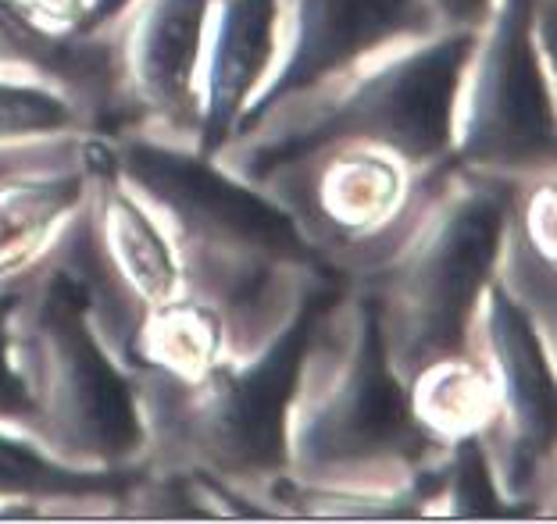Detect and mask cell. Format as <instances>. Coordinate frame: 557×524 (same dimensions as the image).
<instances>
[{
    "label": "cell",
    "instance_id": "6da1fadb",
    "mask_svg": "<svg viewBox=\"0 0 557 524\" xmlns=\"http://www.w3.org/2000/svg\"><path fill=\"white\" fill-rule=\"evenodd\" d=\"M111 158L125 186L164 222L197 297L236 322L258 317L278 278H336L286 203L258 194L214 158L147 136H119Z\"/></svg>",
    "mask_w": 557,
    "mask_h": 524
},
{
    "label": "cell",
    "instance_id": "7a4b0ae2",
    "mask_svg": "<svg viewBox=\"0 0 557 524\" xmlns=\"http://www.w3.org/2000/svg\"><path fill=\"white\" fill-rule=\"evenodd\" d=\"M443 450L418 428L408 386L386 357L375 300L339 292L311 332L294 411L286 475L308 485L361 489L379 475L411 478Z\"/></svg>",
    "mask_w": 557,
    "mask_h": 524
},
{
    "label": "cell",
    "instance_id": "3957f363",
    "mask_svg": "<svg viewBox=\"0 0 557 524\" xmlns=\"http://www.w3.org/2000/svg\"><path fill=\"white\" fill-rule=\"evenodd\" d=\"M90 303V283L72 261L50 264L18 292L11 342L33 400L22 432L69 464L133 467L147 453L139 389L100 339Z\"/></svg>",
    "mask_w": 557,
    "mask_h": 524
},
{
    "label": "cell",
    "instance_id": "277c9868",
    "mask_svg": "<svg viewBox=\"0 0 557 524\" xmlns=\"http://www.w3.org/2000/svg\"><path fill=\"white\" fill-rule=\"evenodd\" d=\"M511 208L508 175L458 169L408 242L361 286L375 300L386 357L404 386L418 367L465 357L472 347L479 300L500 264Z\"/></svg>",
    "mask_w": 557,
    "mask_h": 524
},
{
    "label": "cell",
    "instance_id": "5b68a950",
    "mask_svg": "<svg viewBox=\"0 0 557 524\" xmlns=\"http://www.w3.org/2000/svg\"><path fill=\"white\" fill-rule=\"evenodd\" d=\"M344 286L314 283L297 297L283 328L250 361H219L189 386L154 378L161 439L175 464L214 482L278 478L289 464V411L311 332Z\"/></svg>",
    "mask_w": 557,
    "mask_h": 524
},
{
    "label": "cell",
    "instance_id": "8992f818",
    "mask_svg": "<svg viewBox=\"0 0 557 524\" xmlns=\"http://www.w3.org/2000/svg\"><path fill=\"white\" fill-rule=\"evenodd\" d=\"M472 47V29H440L425 36L422 47H411L372 75H361L314 118L250 147L236 172L261 183L283 164L329 147H372L408 169L440 164L454 150V114Z\"/></svg>",
    "mask_w": 557,
    "mask_h": 524
},
{
    "label": "cell",
    "instance_id": "52a82bcc",
    "mask_svg": "<svg viewBox=\"0 0 557 524\" xmlns=\"http://www.w3.org/2000/svg\"><path fill=\"white\" fill-rule=\"evenodd\" d=\"M536 8L540 0H493L479 25L454 114L458 169L508 178L554 169V79Z\"/></svg>",
    "mask_w": 557,
    "mask_h": 524
},
{
    "label": "cell",
    "instance_id": "ba28073f",
    "mask_svg": "<svg viewBox=\"0 0 557 524\" xmlns=\"http://www.w3.org/2000/svg\"><path fill=\"white\" fill-rule=\"evenodd\" d=\"M286 8L283 61L264 75L247 111L239 114L236 133L247 139L294 100L314 93L339 72L375 54L379 47L433 36L425 0H278Z\"/></svg>",
    "mask_w": 557,
    "mask_h": 524
},
{
    "label": "cell",
    "instance_id": "9c48e42d",
    "mask_svg": "<svg viewBox=\"0 0 557 524\" xmlns=\"http://www.w3.org/2000/svg\"><path fill=\"white\" fill-rule=\"evenodd\" d=\"M483 339L490 353V378L497 386L500 417L490 432L497 436V475L500 492L522 500L536 482V464L550 457L554 446V372L543 350L536 317L518 303L500 278H490L479 300Z\"/></svg>",
    "mask_w": 557,
    "mask_h": 524
},
{
    "label": "cell",
    "instance_id": "30bf717a",
    "mask_svg": "<svg viewBox=\"0 0 557 524\" xmlns=\"http://www.w3.org/2000/svg\"><path fill=\"white\" fill-rule=\"evenodd\" d=\"M115 58V86L129 118H150L197 133V65L214 0H133Z\"/></svg>",
    "mask_w": 557,
    "mask_h": 524
},
{
    "label": "cell",
    "instance_id": "8fae6325",
    "mask_svg": "<svg viewBox=\"0 0 557 524\" xmlns=\"http://www.w3.org/2000/svg\"><path fill=\"white\" fill-rule=\"evenodd\" d=\"M83 161L90 169V239L100 267L129 292L139 311L175 297L183 286L175 247L154 211L122 183L111 144H86Z\"/></svg>",
    "mask_w": 557,
    "mask_h": 524
},
{
    "label": "cell",
    "instance_id": "7c38bea8",
    "mask_svg": "<svg viewBox=\"0 0 557 524\" xmlns=\"http://www.w3.org/2000/svg\"><path fill=\"white\" fill-rule=\"evenodd\" d=\"M278 0H222L211 22L205 97L197 114V153L219 158L239 114L269 75L278 47Z\"/></svg>",
    "mask_w": 557,
    "mask_h": 524
},
{
    "label": "cell",
    "instance_id": "4fadbf2b",
    "mask_svg": "<svg viewBox=\"0 0 557 524\" xmlns=\"http://www.w3.org/2000/svg\"><path fill=\"white\" fill-rule=\"evenodd\" d=\"M283 169H304V219L311 228L347 242L379 233L404 200L400 161L372 147H329Z\"/></svg>",
    "mask_w": 557,
    "mask_h": 524
},
{
    "label": "cell",
    "instance_id": "5bb4252c",
    "mask_svg": "<svg viewBox=\"0 0 557 524\" xmlns=\"http://www.w3.org/2000/svg\"><path fill=\"white\" fill-rule=\"evenodd\" d=\"M0 75L61 89L83 111L108 108L115 93V54L94 33H54L0 0Z\"/></svg>",
    "mask_w": 557,
    "mask_h": 524
},
{
    "label": "cell",
    "instance_id": "9a60e30c",
    "mask_svg": "<svg viewBox=\"0 0 557 524\" xmlns=\"http://www.w3.org/2000/svg\"><path fill=\"white\" fill-rule=\"evenodd\" d=\"M222 347L225 317L219 307L197 292H175L144 307L122 357L125 364L150 372V378L189 386L222 361Z\"/></svg>",
    "mask_w": 557,
    "mask_h": 524
},
{
    "label": "cell",
    "instance_id": "2e32d148",
    "mask_svg": "<svg viewBox=\"0 0 557 524\" xmlns=\"http://www.w3.org/2000/svg\"><path fill=\"white\" fill-rule=\"evenodd\" d=\"M83 153V150H79ZM90 197V169L0 175V275L29 267Z\"/></svg>",
    "mask_w": 557,
    "mask_h": 524
},
{
    "label": "cell",
    "instance_id": "e0dca14e",
    "mask_svg": "<svg viewBox=\"0 0 557 524\" xmlns=\"http://www.w3.org/2000/svg\"><path fill=\"white\" fill-rule=\"evenodd\" d=\"M408 407L418 428L440 446L490 436L500 417L497 386L472 353L443 357L408 378Z\"/></svg>",
    "mask_w": 557,
    "mask_h": 524
},
{
    "label": "cell",
    "instance_id": "ac0fdd59",
    "mask_svg": "<svg viewBox=\"0 0 557 524\" xmlns=\"http://www.w3.org/2000/svg\"><path fill=\"white\" fill-rule=\"evenodd\" d=\"M136 489L133 467H83L44 450L33 436L0 425V503L122 500Z\"/></svg>",
    "mask_w": 557,
    "mask_h": 524
},
{
    "label": "cell",
    "instance_id": "d6986e66",
    "mask_svg": "<svg viewBox=\"0 0 557 524\" xmlns=\"http://www.w3.org/2000/svg\"><path fill=\"white\" fill-rule=\"evenodd\" d=\"M83 122V108L61 89L0 75V147L58 139L65 133H75Z\"/></svg>",
    "mask_w": 557,
    "mask_h": 524
},
{
    "label": "cell",
    "instance_id": "ffe728a7",
    "mask_svg": "<svg viewBox=\"0 0 557 524\" xmlns=\"http://www.w3.org/2000/svg\"><path fill=\"white\" fill-rule=\"evenodd\" d=\"M15 303H18V292L0 289V425L25 428L33 417V400L18 375L15 342H11V314H15Z\"/></svg>",
    "mask_w": 557,
    "mask_h": 524
},
{
    "label": "cell",
    "instance_id": "44dd1931",
    "mask_svg": "<svg viewBox=\"0 0 557 524\" xmlns=\"http://www.w3.org/2000/svg\"><path fill=\"white\" fill-rule=\"evenodd\" d=\"M11 4L54 33H79L86 15V0H11Z\"/></svg>",
    "mask_w": 557,
    "mask_h": 524
},
{
    "label": "cell",
    "instance_id": "7402d4cb",
    "mask_svg": "<svg viewBox=\"0 0 557 524\" xmlns=\"http://www.w3.org/2000/svg\"><path fill=\"white\" fill-rule=\"evenodd\" d=\"M429 18L440 29H479L486 22L493 0H425Z\"/></svg>",
    "mask_w": 557,
    "mask_h": 524
},
{
    "label": "cell",
    "instance_id": "603a6c76",
    "mask_svg": "<svg viewBox=\"0 0 557 524\" xmlns=\"http://www.w3.org/2000/svg\"><path fill=\"white\" fill-rule=\"evenodd\" d=\"M129 4H133V0H90V4H86V15H83L79 33H97V29H104V25H108V22H115Z\"/></svg>",
    "mask_w": 557,
    "mask_h": 524
}]
</instances>
